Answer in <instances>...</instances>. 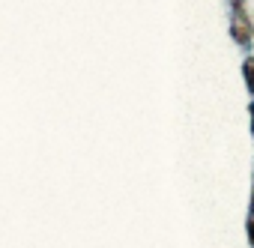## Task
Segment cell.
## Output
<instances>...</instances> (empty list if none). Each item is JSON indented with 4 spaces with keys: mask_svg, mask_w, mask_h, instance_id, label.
Returning <instances> with one entry per match:
<instances>
[{
    "mask_svg": "<svg viewBox=\"0 0 254 248\" xmlns=\"http://www.w3.org/2000/svg\"><path fill=\"white\" fill-rule=\"evenodd\" d=\"M245 242L248 248H254V215H245Z\"/></svg>",
    "mask_w": 254,
    "mask_h": 248,
    "instance_id": "3",
    "label": "cell"
},
{
    "mask_svg": "<svg viewBox=\"0 0 254 248\" xmlns=\"http://www.w3.org/2000/svg\"><path fill=\"white\" fill-rule=\"evenodd\" d=\"M248 215H254V171H251V191H248Z\"/></svg>",
    "mask_w": 254,
    "mask_h": 248,
    "instance_id": "4",
    "label": "cell"
},
{
    "mask_svg": "<svg viewBox=\"0 0 254 248\" xmlns=\"http://www.w3.org/2000/svg\"><path fill=\"white\" fill-rule=\"evenodd\" d=\"M248 132H251V141H254V120H248Z\"/></svg>",
    "mask_w": 254,
    "mask_h": 248,
    "instance_id": "7",
    "label": "cell"
},
{
    "mask_svg": "<svg viewBox=\"0 0 254 248\" xmlns=\"http://www.w3.org/2000/svg\"><path fill=\"white\" fill-rule=\"evenodd\" d=\"M227 30H230V39H233L245 54L254 51V21H251V12H248L245 6L230 9V15H227Z\"/></svg>",
    "mask_w": 254,
    "mask_h": 248,
    "instance_id": "1",
    "label": "cell"
},
{
    "mask_svg": "<svg viewBox=\"0 0 254 248\" xmlns=\"http://www.w3.org/2000/svg\"><path fill=\"white\" fill-rule=\"evenodd\" d=\"M245 111H248V120H254V96L248 99V108H245Z\"/></svg>",
    "mask_w": 254,
    "mask_h": 248,
    "instance_id": "6",
    "label": "cell"
},
{
    "mask_svg": "<svg viewBox=\"0 0 254 248\" xmlns=\"http://www.w3.org/2000/svg\"><path fill=\"white\" fill-rule=\"evenodd\" d=\"M242 84H245V90H248V96H254V54L248 51L245 57H242Z\"/></svg>",
    "mask_w": 254,
    "mask_h": 248,
    "instance_id": "2",
    "label": "cell"
},
{
    "mask_svg": "<svg viewBox=\"0 0 254 248\" xmlns=\"http://www.w3.org/2000/svg\"><path fill=\"white\" fill-rule=\"evenodd\" d=\"M245 3H248V0H227V6H230V9H236V6H245Z\"/></svg>",
    "mask_w": 254,
    "mask_h": 248,
    "instance_id": "5",
    "label": "cell"
}]
</instances>
